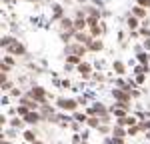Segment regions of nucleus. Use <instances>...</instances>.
Here are the masks:
<instances>
[{"label":"nucleus","mask_w":150,"mask_h":144,"mask_svg":"<svg viewBox=\"0 0 150 144\" xmlns=\"http://www.w3.org/2000/svg\"><path fill=\"white\" fill-rule=\"evenodd\" d=\"M30 96L34 98L36 102H44V96H46V92H44V88L36 86V88H32V90H30Z\"/></svg>","instance_id":"f257e3e1"},{"label":"nucleus","mask_w":150,"mask_h":144,"mask_svg":"<svg viewBox=\"0 0 150 144\" xmlns=\"http://www.w3.org/2000/svg\"><path fill=\"white\" fill-rule=\"evenodd\" d=\"M58 106L64 108V110H74V108H76V102H74V100H66V98H60V100H58Z\"/></svg>","instance_id":"f03ea898"},{"label":"nucleus","mask_w":150,"mask_h":144,"mask_svg":"<svg viewBox=\"0 0 150 144\" xmlns=\"http://www.w3.org/2000/svg\"><path fill=\"white\" fill-rule=\"evenodd\" d=\"M10 52H14V54H22L24 52V48H22V44H18V42H12L10 46H6Z\"/></svg>","instance_id":"7ed1b4c3"},{"label":"nucleus","mask_w":150,"mask_h":144,"mask_svg":"<svg viewBox=\"0 0 150 144\" xmlns=\"http://www.w3.org/2000/svg\"><path fill=\"white\" fill-rule=\"evenodd\" d=\"M24 118H26V122H28V124H36V122L40 120V116H38L36 112H28V114H26Z\"/></svg>","instance_id":"20e7f679"},{"label":"nucleus","mask_w":150,"mask_h":144,"mask_svg":"<svg viewBox=\"0 0 150 144\" xmlns=\"http://www.w3.org/2000/svg\"><path fill=\"white\" fill-rule=\"evenodd\" d=\"M112 94H114V98H118V100H122V102H128V100H130V96H128V94H124L122 90H114Z\"/></svg>","instance_id":"39448f33"},{"label":"nucleus","mask_w":150,"mask_h":144,"mask_svg":"<svg viewBox=\"0 0 150 144\" xmlns=\"http://www.w3.org/2000/svg\"><path fill=\"white\" fill-rule=\"evenodd\" d=\"M78 72H80L82 76L86 78V76L90 74V66H88V64H82V62H80V66H78Z\"/></svg>","instance_id":"423d86ee"},{"label":"nucleus","mask_w":150,"mask_h":144,"mask_svg":"<svg viewBox=\"0 0 150 144\" xmlns=\"http://www.w3.org/2000/svg\"><path fill=\"white\" fill-rule=\"evenodd\" d=\"M134 16H138V18H142V16H146V10H144L142 6H136V8H134Z\"/></svg>","instance_id":"0eeeda50"},{"label":"nucleus","mask_w":150,"mask_h":144,"mask_svg":"<svg viewBox=\"0 0 150 144\" xmlns=\"http://www.w3.org/2000/svg\"><path fill=\"white\" fill-rule=\"evenodd\" d=\"M84 26H86V20H84V18H78V20L74 22V28H76V30H80V28H84Z\"/></svg>","instance_id":"6e6552de"},{"label":"nucleus","mask_w":150,"mask_h":144,"mask_svg":"<svg viewBox=\"0 0 150 144\" xmlns=\"http://www.w3.org/2000/svg\"><path fill=\"white\" fill-rule=\"evenodd\" d=\"M88 44H90L92 50H100V48H102V42H100V40H92V42H88Z\"/></svg>","instance_id":"1a4fd4ad"},{"label":"nucleus","mask_w":150,"mask_h":144,"mask_svg":"<svg viewBox=\"0 0 150 144\" xmlns=\"http://www.w3.org/2000/svg\"><path fill=\"white\" fill-rule=\"evenodd\" d=\"M114 70L118 72V74H124V64H122V62H114Z\"/></svg>","instance_id":"9d476101"},{"label":"nucleus","mask_w":150,"mask_h":144,"mask_svg":"<svg viewBox=\"0 0 150 144\" xmlns=\"http://www.w3.org/2000/svg\"><path fill=\"white\" fill-rule=\"evenodd\" d=\"M128 26H130V28L134 30V28L138 26V20H136V18H128Z\"/></svg>","instance_id":"9b49d317"},{"label":"nucleus","mask_w":150,"mask_h":144,"mask_svg":"<svg viewBox=\"0 0 150 144\" xmlns=\"http://www.w3.org/2000/svg\"><path fill=\"white\" fill-rule=\"evenodd\" d=\"M24 138H26V140H28V142H34V132H26V134H24Z\"/></svg>","instance_id":"f8f14e48"},{"label":"nucleus","mask_w":150,"mask_h":144,"mask_svg":"<svg viewBox=\"0 0 150 144\" xmlns=\"http://www.w3.org/2000/svg\"><path fill=\"white\" fill-rule=\"evenodd\" d=\"M98 122H100V120H98V118H94V116H92V118H88V124H90L92 128H96V126H98Z\"/></svg>","instance_id":"ddd939ff"},{"label":"nucleus","mask_w":150,"mask_h":144,"mask_svg":"<svg viewBox=\"0 0 150 144\" xmlns=\"http://www.w3.org/2000/svg\"><path fill=\"white\" fill-rule=\"evenodd\" d=\"M68 62H72V64H78V62H80V56H76V54H74V56H68Z\"/></svg>","instance_id":"4468645a"},{"label":"nucleus","mask_w":150,"mask_h":144,"mask_svg":"<svg viewBox=\"0 0 150 144\" xmlns=\"http://www.w3.org/2000/svg\"><path fill=\"white\" fill-rule=\"evenodd\" d=\"M16 112H18V114H22V116H26V114H28V106H20Z\"/></svg>","instance_id":"2eb2a0df"},{"label":"nucleus","mask_w":150,"mask_h":144,"mask_svg":"<svg viewBox=\"0 0 150 144\" xmlns=\"http://www.w3.org/2000/svg\"><path fill=\"white\" fill-rule=\"evenodd\" d=\"M138 4L142 6V8H144V6L148 8V6H150V0H138Z\"/></svg>","instance_id":"dca6fc26"},{"label":"nucleus","mask_w":150,"mask_h":144,"mask_svg":"<svg viewBox=\"0 0 150 144\" xmlns=\"http://www.w3.org/2000/svg\"><path fill=\"white\" fill-rule=\"evenodd\" d=\"M114 134L118 136V138H122V136H124V130H120V128H114Z\"/></svg>","instance_id":"f3484780"},{"label":"nucleus","mask_w":150,"mask_h":144,"mask_svg":"<svg viewBox=\"0 0 150 144\" xmlns=\"http://www.w3.org/2000/svg\"><path fill=\"white\" fill-rule=\"evenodd\" d=\"M148 58H150V56H146V54H138V60L142 62V64H144V62H146Z\"/></svg>","instance_id":"a211bd4d"},{"label":"nucleus","mask_w":150,"mask_h":144,"mask_svg":"<svg viewBox=\"0 0 150 144\" xmlns=\"http://www.w3.org/2000/svg\"><path fill=\"white\" fill-rule=\"evenodd\" d=\"M76 120H78V122H86V116H84V114H76Z\"/></svg>","instance_id":"6ab92c4d"},{"label":"nucleus","mask_w":150,"mask_h":144,"mask_svg":"<svg viewBox=\"0 0 150 144\" xmlns=\"http://www.w3.org/2000/svg\"><path fill=\"white\" fill-rule=\"evenodd\" d=\"M136 82H144V74H138L136 76Z\"/></svg>","instance_id":"aec40b11"},{"label":"nucleus","mask_w":150,"mask_h":144,"mask_svg":"<svg viewBox=\"0 0 150 144\" xmlns=\"http://www.w3.org/2000/svg\"><path fill=\"white\" fill-rule=\"evenodd\" d=\"M34 144H42V142H36V140H34Z\"/></svg>","instance_id":"412c9836"}]
</instances>
